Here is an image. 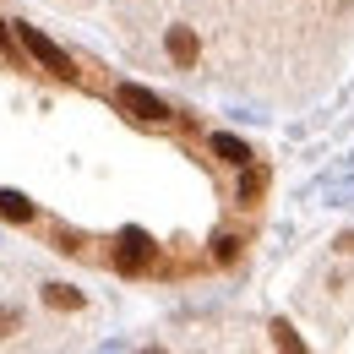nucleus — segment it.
Here are the masks:
<instances>
[{
	"mask_svg": "<svg viewBox=\"0 0 354 354\" xmlns=\"http://www.w3.org/2000/svg\"><path fill=\"white\" fill-rule=\"evenodd\" d=\"M272 344H278V349H295V354H300V338H295V327H283V322H272Z\"/></svg>",
	"mask_w": 354,
	"mask_h": 354,
	"instance_id": "obj_10",
	"label": "nucleus"
},
{
	"mask_svg": "<svg viewBox=\"0 0 354 354\" xmlns=\"http://www.w3.org/2000/svg\"><path fill=\"white\" fill-rule=\"evenodd\" d=\"M0 218H6V223H33V218H39V207H33L28 196H17V191H0Z\"/></svg>",
	"mask_w": 354,
	"mask_h": 354,
	"instance_id": "obj_7",
	"label": "nucleus"
},
{
	"mask_svg": "<svg viewBox=\"0 0 354 354\" xmlns=\"http://www.w3.org/2000/svg\"><path fill=\"white\" fill-rule=\"evenodd\" d=\"M115 267L136 278V272H147L153 267V240L142 234V229H120V240H115Z\"/></svg>",
	"mask_w": 354,
	"mask_h": 354,
	"instance_id": "obj_2",
	"label": "nucleus"
},
{
	"mask_svg": "<svg viewBox=\"0 0 354 354\" xmlns=\"http://www.w3.org/2000/svg\"><path fill=\"white\" fill-rule=\"evenodd\" d=\"M333 245H338V257H354V229H349V234H338Z\"/></svg>",
	"mask_w": 354,
	"mask_h": 354,
	"instance_id": "obj_12",
	"label": "nucleus"
},
{
	"mask_svg": "<svg viewBox=\"0 0 354 354\" xmlns=\"http://www.w3.org/2000/svg\"><path fill=\"white\" fill-rule=\"evenodd\" d=\"M44 306L49 310H82V289H71V283H44Z\"/></svg>",
	"mask_w": 354,
	"mask_h": 354,
	"instance_id": "obj_8",
	"label": "nucleus"
},
{
	"mask_svg": "<svg viewBox=\"0 0 354 354\" xmlns=\"http://www.w3.org/2000/svg\"><path fill=\"white\" fill-rule=\"evenodd\" d=\"M267 164H245V169H240V185H234V202H240V207H257V202H262L267 196Z\"/></svg>",
	"mask_w": 354,
	"mask_h": 354,
	"instance_id": "obj_5",
	"label": "nucleus"
},
{
	"mask_svg": "<svg viewBox=\"0 0 354 354\" xmlns=\"http://www.w3.org/2000/svg\"><path fill=\"white\" fill-rule=\"evenodd\" d=\"M213 257H218L223 267H229V262H240V240H234L229 229H223V234H213Z\"/></svg>",
	"mask_w": 354,
	"mask_h": 354,
	"instance_id": "obj_9",
	"label": "nucleus"
},
{
	"mask_svg": "<svg viewBox=\"0 0 354 354\" xmlns=\"http://www.w3.org/2000/svg\"><path fill=\"white\" fill-rule=\"evenodd\" d=\"M17 33H22V44L33 49V55L44 60V66H49V71H55V77H77V71H71V55H66V49H60V44H49L44 33H39V28H28V22H22Z\"/></svg>",
	"mask_w": 354,
	"mask_h": 354,
	"instance_id": "obj_4",
	"label": "nucleus"
},
{
	"mask_svg": "<svg viewBox=\"0 0 354 354\" xmlns=\"http://www.w3.org/2000/svg\"><path fill=\"white\" fill-rule=\"evenodd\" d=\"M17 327H22V310H17V306H0V338H11Z\"/></svg>",
	"mask_w": 354,
	"mask_h": 354,
	"instance_id": "obj_11",
	"label": "nucleus"
},
{
	"mask_svg": "<svg viewBox=\"0 0 354 354\" xmlns=\"http://www.w3.org/2000/svg\"><path fill=\"white\" fill-rule=\"evenodd\" d=\"M0 49H6V55H17V44H11V28H6V22H0Z\"/></svg>",
	"mask_w": 354,
	"mask_h": 354,
	"instance_id": "obj_13",
	"label": "nucleus"
},
{
	"mask_svg": "<svg viewBox=\"0 0 354 354\" xmlns=\"http://www.w3.org/2000/svg\"><path fill=\"white\" fill-rule=\"evenodd\" d=\"M213 153H218L223 164H234V169H245V164H257V158H251V147H245V142H240L234 131H218V136H213Z\"/></svg>",
	"mask_w": 354,
	"mask_h": 354,
	"instance_id": "obj_6",
	"label": "nucleus"
},
{
	"mask_svg": "<svg viewBox=\"0 0 354 354\" xmlns=\"http://www.w3.org/2000/svg\"><path fill=\"white\" fill-rule=\"evenodd\" d=\"M115 109H120V115H131V120H142V126H164V120H169V104H164L158 93L136 88V82L115 88Z\"/></svg>",
	"mask_w": 354,
	"mask_h": 354,
	"instance_id": "obj_1",
	"label": "nucleus"
},
{
	"mask_svg": "<svg viewBox=\"0 0 354 354\" xmlns=\"http://www.w3.org/2000/svg\"><path fill=\"white\" fill-rule=\"evenodd\" d=\"M164 55H169V66L191 71V66L202 60V39H196V28H191V22H175V28H164Z\"/></svg>",
	"mask_w": 354,
	"mask_h": 354,
	"instance_id": "obj_3",
	"label": "nucleus"
}]
</instances>
